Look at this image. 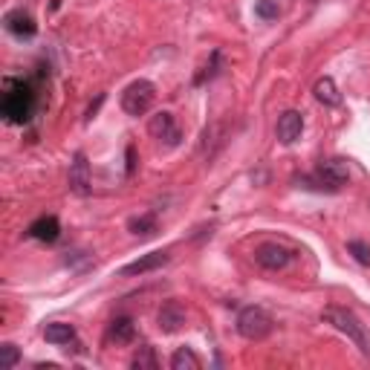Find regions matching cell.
I'll return each mask as SVG.
<instances>
[{
	"mask_svg": "<svg viewBox=\"0 0 370 370\" xmlns=\"http://www.w3.org/2000/svg\"><path fill=\"white\" fill-rule=\"evenodd\" d=\"M38 107V92L29 78H6L4 81V99H0V116L9 125H26Z\"/></svg>",
	"mask_w": 370,
	"mask_h": 370,
	"instance_id": "cell-1",
	"label": "cell"
},
{
	"mask_svg": "<svg viewBox=\"0 0 370 370\" xmlns=\"http://www.w3.org/2000/svg\"><path fill=\"white\" fill-rule=\"evenodd\" d=\"M350 174H347V165L345 160H324L318 162V168L306 177H298V189H310V191H318V194H335L342 191L347 185Z\"/></svg>",
	"mask_w": 370,
	"mask_h": 370,
	"instance_id": "cell-2",
	"label": "cell"
},
{
	"mask_svg": "<svg viewBox=\"0 0 370 370\" xmlns=\"http://www.w3.org/2000/svg\"><path fill=\"white\" fill-rule=\"evenodd\" d=\"M321 318H324L330 327H335L342 335H347V342H353L362 356H370L367 330H364V324L359 321V316H356L353 310H347V306H327V310L321 313Z\"/></svg>",
	"mask_w": 370,
	"mask_h": 370,
	"instance_id": "cell-3",
	"label": "cell"
},
{
	"mask_svg": "<svg viewBox=\"0 0 370 370\" xmlns=\"http://www.w3.org/2000/svg\"><path fill=\"white\" fill-rule=\"evenodd\" d=\"M153 102H157V87H153V81L148 78H136L125 87V92H121V110H125L128 116H145Z\"/></svg>",
	"mask_w": 370,
	"mask_h": 370,
	"instance_id": "cell-4",
	"label": "cell"
},
{
	"mask_svg": "<svg viewBox=\"0 0 370 370\" xmlns=\"http://www.w3.org/2000/svg\"><path fill=\"white\" fill-rule=\"evenodd\" d=\"M272 316L263 310V306H243L237 313V333L249 342H263V338L272 333Z\"/></svg>",
	"mask_w": 370,
	"mask_h": 370,
	"instance_id": "cell-5",
	"label": "cell"
},
{
	"mask_svg": "<svg viewBox=\"0 0 370 370\" xmlns=\"http://www.w3.org/2000/svg\"><path fill=\"white\" fill-rule=\"evenodd\" d=\"M295 252L287 249L284 243H261L258 249H255V263L261 269H269V272H281L292 263Z\"/></svg>",
	"mask_w": 370,
	"mask_h": 370,
	"instance_id": "cell-6",
	"label": "cell"
},
{
	"mask_svg": "<svg viewBox=\"0 0 370 370\" xmlns=\"http://www.w3.org/2000/svg\"><path fill=\"white\" fill-rule=\"evenodd\" d=\"M148 131H150V136L157 139L162 148H177V145L182 142V131H179V125H177L174 113H165V110L150 119Z\"/></svg>",
	"mask_w": 370,
	"mask_h": 370,
	"instance_id": "cell-7",
	"label": "cell"
},
{
	"mask_svg": "<svg viewBox=\"0 0 370 370\" xmlns=\"http://www.w3.org/2000/svg\"><path fill=\"white\" fill-rule=\"evenodd\" d=\"M4 26H6V32L20 38V41H29V38H35L38 35V23L32 20V15L23 12V9H12L4 15Z\"/></svg>",
	"mask_w": 370,
	"mask_h": 370,
	"instance_id": "cell-8",
	"label": "cell"
},
{
	"mask_svg": "<svg viewBox=\"0 0 370 370\" xmlns=\"http://www.w3.org/2000/svg\"><path fill=\"white\" fill-rule=\"evenodd\" d=\"M90 185H92V179H90V162H87L84 153L78 150L76 157H73V165H70V191L78 194V197H87L90 194Z\"/></svg>",
	"mask_w": 370,
	"mask_h": 370,
	"instance_id": "cell-9",
	"label": "cell"
},
{
	"mask_svg": "<svg viewBox=\"0 0 370 370\" xmlns=\"http://www.w3.org/2000/svg\"><path fill=\"white\" fill-rule=\"evenodd\" d=\"M278 139H281L284 145H292L301 139L304 133V116L298 110H284L281 116H278Z\"/></svg>",
	"mask_w": 370,
	"mask_h": 370,
	"instance_id": "cell-10",
	"label": "cell"
},
{
	"mask_svg": "<svg viewBox=\"0 0 370 370\" xmlns=\"http://www.w3.org/2000/svg\"><path fill=\"white\" fill-rule=\"evenodd\" d=\"M171 261V255L168 252H148V255H142V258H136L133 263H128V266H121L119 269V275H145V272H153V269H162L165 263Z\"/></svg>",
	"mask_w": 370,
	"mask_h": 370,
	"instance_id": "cell-11",
	"label": "cell"
},
{
	"mask_svg": "<svg viewBox=\"0 0 370 370\" xmlns=\"http://www.w3.org/2000/svg\"><path fill=\"white\" fill-rule=\"evenodd\" d=\"M26 237L41 240V243H55V240L61 237V223H58V217H52V214H47V217H38L32 226L26 229Z\"/></svg>",
	"mask_w": 370,
	"mask_h": 370,
	"instance_id": "cell-12",
	"label": "cell"
},
{
	"mask_svg": "<svg viewBox=\"0 0 370 370\" xmlns=\"http://www.w3.org/2000/svg\"><path fill=\"white\" fill-rule=\"evenodd\" d=\"M157 324H160L162 333H177V330L185 324L182 304H179V301H165L162 310H160V316H157Z\"/></svg>",
	"mask_w": 370,
	"mask_h": 370,
	"instance_id": "cell-13",
	"label": "cell"
},
{
	"mask_svg": "<svg viewBox=\"0 0 370 370\" xmlns=\"http://www.w3.org/2000/svg\"><path fill=\"white\" fill-rule=\"evenodd\" d=\"M107 338H110V342H116V345H131L133 338H136V324H133V318L119 316V318L110 324Z\"/></svg>",
	"mask_w": 370,
	"mask_h": 370,
	"instance_id": "cell-14",
	"label": "cell"
},
{
	"mask_svg": "<svg viewBox=\"0 0 370 370\" xmlns=\"http://www.w3.org/2000/svg\"><path fill=\"white\" fill-rule=\"evenodd\" d=\"M313 92H316V99H318L324 107H338V105H342V92H338V87H335V81H333L330 76L318 78L316 87H313Z\"/></svg>",
	"mask_w": 370,
	"mask_h": 370,
	"instance_id": "cell-15",
	"label": "cell"
},
{
	"mask_svg": "<svg viewBox=\"0 0 370 370\" xmlns=\"http://www.w3.org/2000/svg\"><path fill=\"white\" fill-rule=\"evenodd\" d=\"M44 338L49 345H70L76 338V327L73 324H64V321H52L44 327Z\"/></svg>",
	"mask_w": 370,
	"mask_h": 370,
	"instance_id": "cell-16",
	"label": "cell"
},
{
	"mask_svg": "<svg viewBox=\"0 0 370 370\" xmlns=\"http://www.w3.org/2000/svg\"><path fill=\"white\" fill-rule=\"evenodd\" d=\"M171 367L174 370H200L203 362L191 347H177V353L171 356Z\"/></svg>",
	"mask_w": 370,
	"mask_h": 370,
	"instance_id": "cell-17",
	"label": "cell"
},
{
	"mask_svg": "<svg viewBox=\"0 0 370 370\" xmlns=\"http://www.w3.org/2000/svg\"><path fill=\"white\" fill-rule=\"evenodd\" d=\"M128 229H131L136 237H150V234H157V214L148 211V214H139V217H131Z\"/></svg>",
	"mask_w": 370,
	"mask_h": 370,
	"instance_id": "cell-18",
	"label": "cell"
},
{
	"mask_svg": "<svg viewBox=\"0 0 370 370\" xmlns=\"http://www.w3.org/2000/svg\"><path fill=\"white\" fill-rule=\"evenodd\" d=\"M131 367H133V370H157L160 362H157V356H153V347H150V345H142V347L133 353Z\"/></svg>",
	"mask_w": 370,
	"mask_h": 370,
	"instance_id": "cell-19",
	"label": "cell"
},
{
	"mask_svg": "<svg viewBox=\"0 0 370 370\" xmlns=\"http://www.w3.org/2000/svg\"><path fill=\"white\" fill-rule=\"evenodd\" d=\"M255 15L261 20H275L278 15H281V6H278V0H258V4H255Z\"/></svg>",
	"mask_w": 370,
	"mask_h": 370,
	"instance_id": "cell-20",
	"label": "cell"
},
{
	"mask_svg": "<svg viewBox=\"0 0 370 370\" xmlns=\"http://www.w3.org/2000/svg\"><path fill=\"white\" fill-rule=\"evenodd\" d=\"M347 252L362 263V266H370V246L362 243V240H350L347 243Z\"/></svg>",
	"mask_w": 370,
	"mask_h": 370,
	"instance_id": "cell-21",
	"label": "cell"
},
{
	"mask_svg": "<svg viewBox=\"0 0 370 370\" xmlns=\"http://www.w3.org/2000/svg\"><path fill=\"white\" fill-rule=\"evenodd\" d=\"M18 362H20V353H18V347H15L12 342L0 345V364H4L6 370H12V367H15Z\"/></svg>",
	"mask_w": 370,
	"mask_h": 370,
	"instance_id": "cell-22",
	"label": "cell"
}]
</instances>
